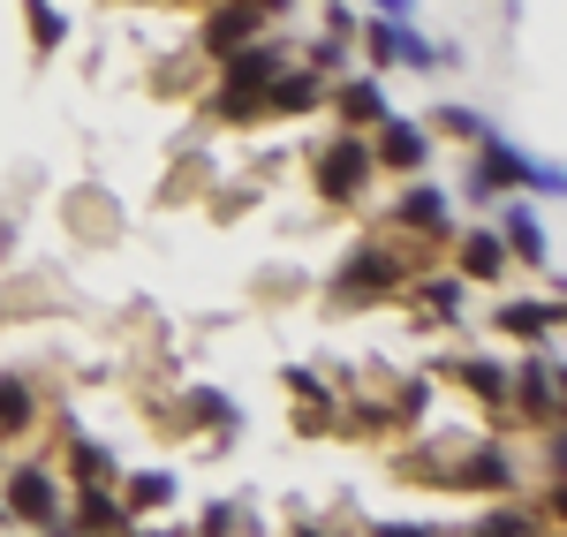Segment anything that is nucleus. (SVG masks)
Listing matches in <instances>:
<instances>
[{
    "label": "nucleus",
    "instance_id": "obj_21",
    "mask_svg": "<svg viewBox=\"0 0 567 537\" xmlns=\"http://www.w3.org/2000/svg\"><path fill=\"white\" fill-rule=\"evenodd\" d=\"M0 523H8V507H0Z\"/></svg>",
    "mask_w": 567,
    "mask_h": 537
},
{
    "label": "nucleus",
    "instance_id": "obj_5",
    "mask_svg": "<svg viewBox=\"0 0 567 537\" xmlns=\"http://www.w3.org/2000/svg\"><path fill=\"white\" fill-rule=\"evenodd\" d=\"M258 39V8L250 0H227V8H213V23H205V45L213 53H235V45Z\"/></svg>",
    "mask_w": 567,
    "mask_h": 537
},
{
    "label": "nucleus",
    "instance_id": "obj_19",
    "mask_svg": "<svg viewBox=\"0 0 567 537\" xmlns=\"http://www.w3.org/2000/svg\"><path fill=\"white\" fill-rule=\"evenodd\" d=\"M424 296H432V311H439V318H462V288H454V280H432Z\"/></svg>",
    "mask_w": 567,
    "mask_h": 537
},
{
    "label": "nucleus",
    "instance_id": "obj_15",
    "mask_svg": "<svg viewBox=\"0 0 567 537\" xmlns=\"http://www.w3.org/2000/svg\"><path fill=\"white\" fill-rule=\"evenodd\" d=\"M462 379L477 386L484 402H499V394H507V371H499V363H492V357H470V363H462Z\"/></svg>",
    "mask_w": 567,
    "mask_h": 537
},
{
    "label": "nucleus",
    "instance_id": "obj_16",
    "mask_svg": "<svg viewBox=\"0 0 567 537\" xmlns=\"http://www.w3.org/2000/svg\"><path fill=\"white\" fill-rule=\"evenodd\" d=\"M23 8H31V31H39V45H61V39H69V23L53 16V0H23Z\"/></svg>",
    "mask_w": 567,
    "mask_h": 537
},
{
    "label": "nucleus",
    "instance_id": "obj_10",
    "mask_svg": "<svg viewBox=\"0 0 567 537\" xmlns=\"http://www.w3.org/2000/svg\"><path fill=\"white\" fill-rule=\"evenodd\" d=\"M499 326H507V333H523V341H545V333L560 326V303H507Z\"/></svg>",
    "mask_w": 567,
    "mask_h": 537
},
{
    "label": "nucleus",
    "instance_id": "obj_12",
    "mask_svg": "<svg viewBox=\"0 0 567 537\" xmlns=\"http://www.w3.org/2000/svg\"><path fill=\"white\" fill-rule=\"evenodd\" d=\"M341 114H349V122H386V91L371 84V76H355V84L341 91Z\"/></svg>",
    "mask_w": 567,
    "mask_h": 537
},
{
    "label": "nucleus",
    "instance_id": "obj_17",
    "mask_svg": "<svg viewBox=\"0 0 567 537\" xmlns=\"http://www.w3.org/2000/svg\"><path fill=\"white\" fill-rule=\"evenodd\" d=\"M76 523H91V530L122 523V507H114V493H99V485H91V493H84V515H76Z\"/></svg>",
    "mask_w": 567,
    "mask_h": 537
},
{
    "label": "nucleus",
    "instance_id": "obj_1",
    "mask_svg": "<svg viewBox=\"0 0 567 537\" xmlns=\"http://www.w3.org/2000/svg\"><path fill=\"white\" fill-rule=\"evenodd\" d=\"M363 175H371V144L363 136H333L318 152V197H355Z\"/></svg>",
    "mask_w": 567,
    "mask_h": 537
},
{
    "label": "nucleus",
    "instance_id": "obj_7",
    "mask_svg": "<svg viewBox=\"0 0 567 537\" xmlns=\"http://www.w3.org/2000/svg\"><path fill=\"white\" fill-rule=\"evenodd\" d=\"M462 272H470V280H499V272H507V242H499V235H462Z\"/></svg>",
    "mask_w": 567,
    "mask_h": 537
},
{
    "label": "nucleus",
    "instance_id": "obj_9",
    "mask_svg": "<svg viewBox=\"0 0 567 537\" xmlns=\"http://www.w3.org/2000/svg\"><path fill=\"white\" fill-rule=\"evenodd\" d=\"M515 258H529V266H553V242H545V227H537V213H507V235H499Z\"/></svg>",
    "mask_w": 567,
    "mask_h": 537
},
{
    "label": "nucleus",
    "instance_id": "obj_2",
    "mask_svg": "<svg viewBox=\"0 0 567 537\" xmlns=\"http://www.w3.org/2000/svg\"><path fill=\"white\" fill-rule=\"evenodd\" d=\"M8 499H16V515H23V523H39V530H53V523H69V507H61V485L45 477L39 462L8 477Z\"/></svg>",
    "mask_w": 567,
    "mask_h": 537
},
{
    "label": "nucleus",
    "instance_id": "obj_18",
    "mask_svg": "<svg viewBox=\"0 0 567 537\" xmlns=\"http://www.w3.org/2000/svg\"><path fill=\"white\" fill-rule=\"evenodd\" d=\"M76 469H84V477H106V469H114V454L99 447V440H76Z\"/></svg>",
    "mask_w": 567,
    "mask_h": 537
},
{
    "label": "nucleus",
    "instance_id": "obj_13",
    "mask_svg": "<svg viewBox=\"0 0 567 537\" xmlns=\"http://www.w3.org/2000/svg\"><path fill=\"white\" fill-rule=\"evenodd\" d=\"M175 499V477L167 469H144V477H130V507H167Z\"/></svg>",
    "mask_w": 567,
    "mask_h": 537
},
{
    "label": "nucleus",
    "instance_id": "obj_4",
    "mask_svg": "<svg viewBox=\"0 0 567 537\" xmlns=\"http://www.w3.org/2000/svg\"><path fill=\"white\" fill-rule=\"evenodd\" d=\"M371 53H379V61H401V69H432V61H439L401 16H371Z\"/></svg>",
    "mask_w": 567,
    "mask_h": 537
},
{
    "label": "nucleus",
    "instance_id": "obj_3",
    "mask_svg": "<svg viewBox=\"0 0 567 537\" xmlns=\"http://www.w3.org/2000/svg\"><path fill=\"white\" fill-rule=\"evenodd\" d=\"M393 280H401V258H393L386 242H363L349 266H341V296H379Z\"/></svg>",
    "mask_w": 567,
    "mask_h": 537
},
{
    "label": "nucleus",
    "instance_id": "obj_20",
    "mask_svg": "<svg viewBox=\"0 0 567 537\" xmlns=\"http://www.w3.org/2000/svg\"><path fill=\"white\" fill-rule=\"evenodd\" d=\"M258 8H288V0H258Z\"/></svg>",
    "mask_w": 567,
    "mask_h": 537
},
{
    "label": "nucleus",
    "instance_id": "obj_8",
    "mask_svg": "<svg viewBox=\"0 0 567 537\" xmlns=\"http://www.w3.org/2000/svg\"><path fill=\"white\" fill-rule=\"evenodd\" d=\"M379 152H386L393 167H424L432 159V136H424V122H386V144Z\"/></svg>",
    "mask_w": 567,
    "mask_h": 537
},
{
    "label": "nucleus",
    "instance_id": "obj_6",
    "mask_svg": "<svg viewBox=\"0 0 567 537\" xmlns=\"http://www.w3.org/2000/svg\"><path fill=\"white\" fill-rule=\"evenodd\" d=\"M393 213H401V227H416V235H439V227H446V197H439L432 182H409Z\"/></svg>",
    "mask_w": 567,
    "mask_h": 537
},
{
    "label": "nucleus",
    "instance_id": "obj_11",
    "mask_svg": "<svg viewBox=\"0 0 567 537\" xmlns=\"http://www.w3.org/2000/svg\"><path fill=\"white\" fill-rule=\"evenodd\" d=\"M515 379H523V402L537 409V416H553V402H560V386H553V379H560V371H553V357H545V363L529 357L523 371H515Z\"/></svg>",
    "mask_w": 567,
    "mask_h": 537
},
{
    "label": "nucleus",
    "instance_id": "obj_14",
    "mask_svg": "<svg viewBox=\"0 0 567 537\" xmlns=\"http://www.w3.org/2000/svg\"><path fill=\"white\" fill-rule=\"evenodd\" d=\"M31 424V394H23V379H0V432H23Z\"/></svg>",
    "mask_w": 567,
    "mask_h": 537
}]
</instances>
